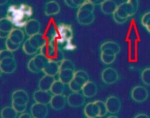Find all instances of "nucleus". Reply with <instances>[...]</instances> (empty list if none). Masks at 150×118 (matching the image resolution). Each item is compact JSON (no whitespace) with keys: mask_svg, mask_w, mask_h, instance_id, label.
I'll list each match as a JSON object with an SVG mask.
<instances>
[{"mask_svg":"<svg viewBox=\"0 0 150 118\" xmlns=\"http://www.w3.org/2000/svg\"><path fill=\"white\" fill-rule=\"evenodd\" d=\"M139 7V0H127L117 6V9L113 14L115 21L118 24H123L128 18L132 16L138 11Z\"/></svg>","mask_w":150,"mask_h":118,"instance_id":"f257e3e1","label":"nucleus"},{"mask_svg":"<svg viewBox=\"0 0 150 118\" xmlns=\"http://www.w3.org/2000/svg\"><path fill=\"white\" fill-rule=\"evenodd\" d=\"M9 13L10 17L8 18L11 21L14 19V21L12 22L13 25L16 24L19 26L20 24H21L22 26H25L28 21L27 18L32 15V8L26 5H22L19 7H15L12 9L10 8Z\"/></svg>","mask_w":150,"mask_h":118,"instance_id":"f03ea898","label":"nucleus"},{"mask_svg":"<svg viewBox=\"0 0 150 118\" xmlns=\"http://www.w3.org/2000/svg\"><path fill=\"white\" fill-rule=\"evenodd\" d=\"M95 6L90 2H86L79 7L77 12V20L82 25H89L95 20L94 14Z\"/></svg>","mask_w":150,"mask_h":118,"instance_id":"7ed1b4c3","label":"nucleus"},{"mask_svg":"<svg viewBox=\"0 0 150 118\" xmlns=\"http://www.w3.org/2000/svg\"><path fill=\"white\" fill-rule=\"evenodd\" d=\"M149 93L147 89L142 86H136L131 91V98L137 103H143L149 98Z\"/></svg>","mask_w":150,"mask_h":118,"instance_id":"20e7f679","label":"nucleus"},{"mask_svg":"<svg viewBox=\"0 0 150 118\" xmlns=\"http://www.w3.org/2000/svg\"><path fill=\"white\" fill-rule=\"evenodd\" d=\"M48 114L47 105L35 103L31 107V116L32 118H46Z\"/></svg>","mask_w":150,"mask_h":118,"instance_id":"39448f33","label":"nucleus"},{"mask_svg":"<svg viewBox=\"0 0 150 118\" xmlns=\"http://www.w3.org/2000/svg\"><path fill=\"white\" fill-rule=\"evenodd\" d=\"M69 106L73 107H82L85 103V97L80 92H73L71 93L66 99Z\"/></svg>","mask_w":150,"mask_h":118,"instance_id":"423d86ee","label":"nucleus"},{"mask_svg":"<svg viewBox=\"0 0 150 118\" xmlns=\"http://www.w3.org/2000/svg\"><path fill=\"white\" fill-rule=\"evenodd\" d=\"M101 78L105 83L107 84H112L118 81V73L114 68L108 67L102 71Z\"/></svg>","mask_w":150,"mask_h":118,"instance_id":"0eeeda50","label":"nucleus"},{"mask_svg":"<svg viewBox=\"0 0 150 118\" xmlns=\"http://www.w3.org/2000/svg\"><path fill=\"white\" fill-rule=\"evenodd\" d=\"M105 103L108 113L111 114H116L120 111L121 102L120 99L116 96H110L106 99Z\"/></svg>","mask_w":150,"mask_h":118,"instance_id":"6e6552de","label":"nucleus"},{"mask_svg":"<svg viewBox=\"0 0 150 118\" xmlns=\"http://www.w3.org/2000/svg\"><path fill=\"white\" fill-rule=\"evenodd\" d=\"M101 53L110 55H117L121 48L118 44L113 41H107L103 43L100 47Z\"/></svg>","mask_w":150,"mask_h":118,"instance_id":"1a4fd4ad","label":"nucleus"},{"mask_svg":"<svg viewBox=\"0 0 150 118\" xmlns=\"http://www.w3.org/2000/svg\"><path fill=\"white\" fill-rule=\"evenodd\" d=\"M17 65L15 57H9L0 62V67L3 73L6 74L13 73L17 68Z\"/></svg>","mask_w":150,"mask_h":118,"instance_id":"9d476101","label":"nucleus"},{"mask_svg":"<svg viewBox=\"0 0 150 118\" xmlns=\"http://www.w3.org/2000/svg\"><path fill=\"white\" fill-rule=\"evenodd\" d=\"M25 31L28 36L31 37L40 33L41 24L35 19L29 20L25 25Z\"/></svg>","mask_w":150,"mask_h":118,"instance_id":"9b49d317","label":"nucleus"},{"mask_svg":"<svg viewBox=\"0 0 150 118\" xmlns=\"http://www.w3.org/2000/svg\"><path fill=\"white\" fill-rule=\"evenodd\" d=\"M52 97L51 93L49 91H43L40 89L35 91L33 94V98L35 102L46 105L50 104Z\"/></svg>","mask_w":150,"mask_h":118,"instance_id":"f8f14e48","label":"nucleus"},{"mask_svg":"<svg viewBox=\"0 0 150 118\" xmlns=\"http://www.w3.org/2000/svg\"><path fill=\"white\" fill-rule=\"evenodd\" d=\"M81 91H82V94L84 97L90 98L96 95L98 91V87L95 82L88 81L82 86Z\"/></svg>","mask_w":150,"mask_h":118,"instance_id":"ddd939ff","label":"nucleus"},{"mask_svg":"<svg viewBox=\"0 0 150 118\" xmlns=\"http://www.w3.org/2000/svg\"><path fill=\"white\" fill-rule=\"evenodd\" d=\"M67 102L66 98L63 94L53 96L50 102L51 107L54 110L59 111L64 108Z\"/></svg>","mask_w":150,"mask_h":118,"instance_id":"4468645a","label":"nucleus"},{"mask_svg":"<svg viewBox=\"0 0 150 118\" xmlns=\"http://www.w3.org/2000/svg\"><path fill=\"white\" fill-rule=\"evenodd\" d=\"M84 114L87 118H96L99 117L100 109L95 102L87 104L84 108Z\"/></svg>","mask_w":150,"mask_h":118,"instance_id":"2eb2a0df","label":"nucleus"},{"mask_svg":"<svg viewBox=\"0 0 150 118\" xmlns=\"http://www.w3.org/2000/svg\"><path fill=\"white\" fill-rule=\"evenodd\" d=\"M45 13L46 16H50L58 14L60 11V6L55 1H51L47 2L45 6Z\"/></svg>","mask_w":150,"mask_h":118,"instance_id":"dca6fc26","label":"nucleus"},{"mask_svg":"<svg viewBox=\"0 0 150 118\" xmlns=\"http://www.w3.org/2000/svg\"><path fill=\"white\" fill-rule=\"evenodd\" d=\"M28 39L32 47L38 50L41 48L47 42L45 37L40 33L30 37Z\"/></svg>","mask_w":150,"mask_h":118,"instance_id":"f3484780","label":"nucleus"},{"mask_svg":"<svg viewBox=\"0 0 150 118\" xmlns=\"http://www.w3.org/2000/svg\"><path fill=\"white\" fill-rule=\"evenodd\" d=\"M55 79L54 77L45 75L41 78L38 83V87L40 90L43 91H49L53 84Z\"/></svg>","mask_w":150,"mask_h":118,"instance_id":"a211bd4d","label":"nucleus"},{"mask_svg":"<svg viewBox=\"0 0 150 118\" xmlns=\"http://www.w3.org/2000/svg\"><path fill=\"white\" fill-rule=\"evenodd\" d=\"M8 38L12 42L17 44H21L25 39V33L19 28H14L11 31Z\"/></svg>","mask_w":150,"mask_h":118,"instance_id":"6ab92c4d","label":"nucleus"},{"mask_svg":"<svg viewBox=\"0 0 150 118\" xmlns=\"http://www.w3.org/2000/svg\"><path fill=\"white\" fill-rule=\"evenodd\" d=\"M42 72H43L45 75H50L54 77L59 73V64L52 61H49L45 66Z\"/></svg>","mask_w":150,"mask_h":118,"instance_id":"aec40b11","label":"nucleus"},{"mask_svg":"<svg viewBox=\"0 0 150 118\" xmlns=\"http://www.w3.org/2000/svg\"><path fill=\"white\" fill-rule=\"evenodd\" d=\"M117 7V4L113 0H106L101 5V11L105 15H113Z\"/></svg>","mask_w":150,"mask_h":118,"instance_id":"412c9836","label":"nucleus"},{"mask_svg":"<svg viewBox=\"0 0 150 118\" xmlns=\"http://www.w3.org/2000/svg\"><path fill=\"white\" fill-rule=\"evenodd\" d=\"M59 36L64 41H70L73 36L72 29L71 26L67 25L62 24L59 28Z\"/></svg>","mask_w":150,"mask_h":118,"instance_id":"4be33fe9","label":"nucleus"},{"mask_svg":"<svg viewBox=\"0 0 150 118\" xmlns=\"http://www.w3.org/2000/svg\"><path fill=\"white\" fill-rule=\"evenodd\" d=\"M73 80L79 85L83 86L87 81H90V77L85 70H79L75 71Z\"/></svg>","mask_w":150,"mask_h":118,"instance_id":"5701e85b","label":"nucleus"},{"mask_svg":"<svg viewBox=\"0 0 150 118\" xmlns=\"http://www.w3.org/2000/svg\"><path fill=\"white\" fill-rule=\"evenodd\" d=\"M75 70H60L59 73V81L64 84H69L74 78Z\"/></svg>","mask_w":150,"mask_h":118,"instance_id":"b1692460","label":"nucleus"},{"mask_svg":"<svg viewBox=\"0 0 150 118\" xmlns=\"http://www.w3.org/2000/svg\"><path fill=\"white\" fill-rule=\"evenodd\" d=\"M32 59L34 65L40 72H42L45 66L49 62V60L41 53L36 54Z\"/></svg>","mask_w":150,"mask_h":118,"instance_id":"393cba45","label":"nucleus"},{"mask_svg":"<svg viewBox=\"0 0 150 118\" xmlns=\"http://www.w3.org/2000/svg\"><path fill=\"white\" fill-rule=\"evenodd\" d=\"M57 47L56 45H54L52 42H47L45 43L41 48L40 49L41 54L45 56L47 59H49L50 56L53 53L54 49Z\"/></svg>","mask_w":150,"mask_h":118,"instance_id":"a878e982","label":"nucleus"},{"mask_svg":"<svg viewBox=\"0 0 150 118\" xmlns=\"http://www.w3.org/2000/svg\"><path fill=\"white\" fill-rule=\"evenodd\" d=\"M14 29V25L8 18L0 19V31L10 33Z\"/></svg>","mask_w":150,"mask_h":118,"instance_id":"bb28decb","label":"nucleus"},{"mask_svg":"<svg viewBox=\"0 0 150 118\" xmlns=\"http://www.w3.org/2000/svg\"><path fill=\"white\" fill-rule=\"evenodd\" d=\"M64 91V84L61 81H55L50 89L51 93L54 96L56 95H62L63 94Z\"/></svg>","mask_w":150,"mask_h":118,"instance_id":"cd10ccee","label":"nucleus"},{"mask_svg":"<svg viewBox=\"0 0 150 118\" xmlns=\"http://www.w3.org/2000/svg\"><path fill=\"white\" fill-rule=\"evenodd\" d=\"M64 59V52L59 48L57 47L48 60L49 61H52L59 64Z\"/></svg>","mask_w":150,"mask_h":118,"instance_id":"c85d7f7f","label":"nucleus"},{"mask_svg":"<svg viewBox=\"0 0 150 118\" xmlns=\"http://www.w3.org/2000/svg\"><path fill=\"white\" fill-rule=\"evenodd\" d=\"M18 113L12 107H6L1 112L2 118H17Z\"/></svg>","mask_w":150,"mask_h":118,"instance_id":"c756f323","label":"nucleus"},{"mask_svg":"<svg viewBox=\"0 0 150 118\" xmlns=\"http://www.w3.org/2000/svg\"><path fill=\"white\" fill-rule=\"evenodd\" d=\"M74 63L70 59H64L59 63V70H75Z\"/></svg>","mask_w":150,"mask_h":118,"instance_id":"7c9ffc66","label":"nucleus"},{"mask_svg":"<svg viewBox=\"0 0 150 118\" xmlns=\"http://www.w3.org/2000/svg\"><path fill=\"white\" fill-rule=\"evenodd\" d=\"M23 50L24 52L28 55H33L36 53L38 50L33 48L31 44L29 42L28 39H27L25 41L23 45Z\"/></svg>","mask_w":150,"mask_h":118,"instance_id":"2f4dec72","label":"nucleus"},{"mask_svg":"<svg viewBox=\"0 0 150 118\" xmlns=\"http://www.w3.org/2000/svg\"><path fill=\"white\" fill-rule=\"evenodd\" d=\"M15 98H21L28 102H29V99H30L29 96L27 94V92L22 89L16 90L13 92V93L12 94L11 98L13 99Z\"/></svg>","mask_w":150,"mask_h":118,"instance_id":"473e14b6","label":"nucleus"},{"mask_svg":"<svg viewBox=\"0 0 150 118\" xmlns=\"http://www.w3.org/2000/svg\"><path fill=\"white\" fill-rule=\"evenodd\" d=\"M65 4L71 8H77L82 5L86 2L87 0H64Z\"/></svg>","mask_w":150,"mask_h":118,"instance_id":"72a5a7b5","label":"nucleus"},{"mask_svg":"<svg viewBox=\"0 0 150 118\" xmlns=\"http://www.w3.org/2000/svg\"><path fill=\"white\" fill-rule=\"evenodd\" d=\"M95 103L98 105L99 109H100V118L104 117L107 115L108 112H107V107L106 106L105 103L103 102L102 100H96Z\"/></svg>","mask_w":150,"mask_h":118,"instance_id":"f704fd0d","label":"nucleus"},{"mask_svg":"<svg viewBox=\"0 0 150 118\" xmlns=\"http://www.w3.org/2000/svg\"><path fill=\"white\" fill-rule=\"evenodd\" d=\"M141 79L146 86L150 85V68H147L144 70L141 74Z\"/></svg>","mask_w":150,"mask_h":118,"instance_id":"c9c22d12","label":"nucleus"},{"mask_svg":"<svg viewBox=\"0 0 150 118\" xmlns=\"http://www.w3.org/2000/svg\"><path fill=\"white\" fill-rule=\"evenodd\" d=\"M116 55H110L105 54L101 53V59L105 65H111L116 59Z\"/></svg>","mask_w":150,"mask_h":118,"instance_id":"e433bc0d","label":"nucleus"},{"mask_svg":"<svg viewBox=\"0 0 150 118\" xmlns=\"http://www.w3.org/2000/svg\"><path fill=\"white\" fill-rule=\"evenodd\" d=\"M142 25L147 29V30L150 32V12H147L142 17L141 19Z\"/></svg>","mask_w":150,"mask_h":118,"instance_id":"4c0bfd02","label":"nucleus"},{"mask_svg":"<svg viewBox=\"0 0 150 118\" xmlns=\"http://www.w3.org/2000/svg\"><path fill=\"white\" fill-rule=\"evenodd\" d=\"M21 44H17L12 42L11 41L7 38L6 41V49L10 51L11 52H15L18 49Z\"/></svg>","mask_w":150,"mask_h":118,"instance_id":"58836bf2","label":"nucleus"},{"mask_svg":"<svg viewBox=\"0 0 150 118\" xmlns=\"http://www.w3.org/2000/svg\"><path fill=\"white\" fill-rule=\"evenodd\" d=\"M9 57H15V55L12 52L8 49H3L0 51V62L3 59Z\"/></svg>","mask_w":150,"mask_h":118,"instance_id":"ea45409f","label":"nucleus"},{"mask_svg":"<svg viewBox=\"0 0 150 118\" xmlns=\"http://www.w3.org/2000/svg\"><path fill=\"white\" fill-rule=\"evenodd\" d=\"M69 86L70 87V89L73 92H80L81 91L82 88V86L77 84L73 79L70 81V83L69 84Z\"/></svg>","mask_w":150,"mask_h":118,"instance_id":"a19ab883","label":"nucleus"},{"mask_svg":"<svg viewBox=\"0 0 150 118\" xmlns=\"http://www.w3.org/2000/svg\"><path fill=\"white\" fill-rule=\"evenodd\" d=\"M28 102L21 98H15L12 99V104L18 105H27Z\"/></svg>","mask_w":150,"mask_h":118,"instance_id":"79ce46f5","label":"nucleus"},{"mask_svg":"<svg viewBox=\"0 0 150 118\" xmlns=\"http://www.w3.org/2000/svg\"><path fill=\"white\" fill-rule=\"evenodd\" d=\"M27 68H28V70H29L31 72L33 73H38L40 72L34 65L32 58L28 61V64H27Z\"/></svg>","mask_w":150,"mask_h":118,"instance_id":"37998d69","label":"nucleus"},{"mask_svg":"<svg viewBox=\"0 0 150 118\" xmlns=\"http://www.w3.org/2000/svg\"><path fill=\"white\" fill-rule=\"evenodd\" d=\"M12 107L14 108V109L16 112L18 113H23L26 110L27 107V105H15L12 104Z\"/></svg>","mask_w":150,"mask_h":118,"instance_id":"c03bdc74","label":"nucleus"},{"mask_svg":"<svg viewBox=\"0 0 150 118\" xmlns=\"http://www.w3.org/2000/svg\"><path fill=\"white\" fill-rule=\"evenodd\" d=\"M87 1L88 2H90L92 5L95 6L101 5L106 0H87Z\"/></svg>","mask_w":150,"mask_h":118,"instance_id":"a18cd8bd","label":"nucleus"},{"mask_svg":"<svg viewBox=\"0 0 150 118\" xmlns=\"http://www.w3.org/2000/svg\"><path fill=\"white\" fill-rule=\"evenodd\" d=\"M10 33L5 32H2L0 31V38L5 39V38H7L8 37Z\"/></svg>","mask_w":150,"mask_h":118,"instance_id":"49530a36","label":"nucleus"},{"mask_svg":"<svg viewBox=\"0 0 150 118\" xmlns=\"http://www.w3.org/2000/svg\"><path fill=\"white\" fill-rule=\"evenodd\" d=\"M18 118H32L30 115V114L28 113H22L19 116Z\"/></svg>","mask_w":150,"mask_h":118,"instance_id":"de8ad7c7","label":"nucleus"},{"mask_svg":"<svg viewBox=\"0 0 150 118\" xmlns=\"http://www.w3.org/2000/svg\"><path fill=\"white\" fill-rule=\"evenodd\" d=\"M134 118H150L149 117L144 113H140L137 114Z\"/></svg>","mask_w":150,"mask_h":118,"instance_id":"09e8293b","label":"nucleus"},{"mask_svg":"<svg viewBox=\"0 0 150 118\" xmlns=\"http://www.w3.org/2000/svg\"><path fill=\"white\" fill-rule=\"evenodd\" d=\"M8 1L9 0H0V6L5 5L7 4Z\"/></svg>","mask_w":150,"mask_h":118,"instance_id":"8fccbe9b","label":"nucleus"},{"mask_svg":"<svg viewBox=\"0 0 150 118\" xmlns=\"http://www.w3.org/2000/svg\"><path fill=\"white\" fill-rule=\"evenodd\" d=\"M107 118H119L116 116H115V115H111V116H110L108 117Z\"/></svg>","mask_w":150,"mask_h":118,"instance_id":"3c124183","label":"nucleus"},{"mask_svg":"<svg viewBox=\"0 0 150 118\" xmlns=\"http://www.w3.org/2000/svg\"><path fill=\"white\" fill-rule=\"evenodd\" d=\"M2 73H3V72H2V70H1V67H0V78L1 77V76H2Z\"/></svg>","mask_w":150,"mask_h":118,"instance_id":"603ef678","label":"nucleus"},{"mask_svg":"<svg viewBox=\"0 0 150 118\" xmlns=\"http://www.w3.org/2000/svg\"><path fill=\"white\" fill-rule=\"evenodd\" d=\"M1 51V48H0V51Z\"/></svg>","mask_w":150,"mask_h":118,"instance_id":"864d4df0","label":"nucleus"}]
</instances>
